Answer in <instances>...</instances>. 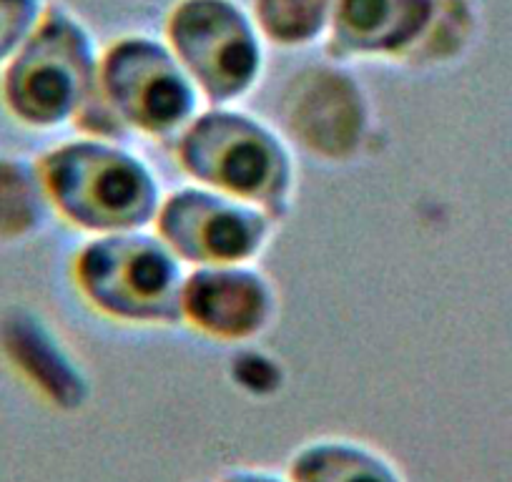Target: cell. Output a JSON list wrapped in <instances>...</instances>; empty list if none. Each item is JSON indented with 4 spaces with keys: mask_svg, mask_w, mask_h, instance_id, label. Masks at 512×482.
I'll return each mask as SVG.
<instances>
[{
    "mask_svg": "<svg viewBox=\"0 0 512 482\" xmlns=\"http://www.w3.org/2000/svg\"><path fill=\"white\" fill-rule=\"evenodd\" d=\"M78 292L121 322H181V259L159 236L139 231L98 234L73 259Z\"/></svg>",
    "mask_w": 512,
    "mask_h": 482,
    "instance_id": "cell-4",
    "label": "cell"
},
{
    "mask_svg": "<svg viewBox=\"0 0 512 482\" xmlns=\"http://www.w3.org/2000/svg\"><path fill=\"white\" fill-rule=\"evenodd\" d=\"M51 204L38 164L0 151V244H18L43 229Z\"/></svg>",
    "mask_w": 512,
    "mask_h": 482,
    "instance_id": "cell-11",
    "label": "cell"
},
{
    "mask_svg": "<svg viewBox=\"0 0 512 482\" xmlns=\"http://www.w3.org/2000/svg\"><path fill=\"white\" fill-rule=\"evenodd\" d=\"M282 121L299 146L329 161L357 154L369 126L362 88L334 68H312L289 83Z\"/></svg>",
    "mask_w": 512,
    "mask_h": 482,
    "instance_id": "cell-8",
    "label": "cell"
},
{
    "mask_svg": "<svg viewBox=\"0 0 512 482\" xmlns=\"http://www.w3.org/2000/svg\"><path fill=\"white\" fill-rule=\"evenodd\" d=\"M337 0H254V23L272 43L307 46L332 23Z\"/></svg>",
    "mask_w": 512,
    "mask_h": 482,
    "instance_id": "cell-13",
    "label": "cell"
},
{
    "mask_svg": "<svg viewBox=\"0 0 512 482\" xmlns=\"http://www.w3.org/2000/svg\"><path fill=\"white\" fill-rule=\"evenodd\" d=\"M435 0H337L329 41L337 58H405L425 33Z\"/></svg>",
    "mask_w": 512,
    "mask_h": 482,
    "instance_id": "cell-10",
    "label": "cell"
},
{
    "mask_svg": "<svg viewBox=\"0 0 512 482\" xmlns=\"http://www.w3.org/2000/svg\"><path fill=\"white\" fill-rule=\"evenodd\" d=\"M38 164L53 214L96 234L139 231L159 214V184L144 159L118 141H63Z\"/></svg>",
    "mask_w": 512,
    "mask_h": 482,
    "instance_id": "cell-1",
    "label": "cell"
},
{
    "mask_svg": "<svg viewBox=\"0 0 512 482\" xmlns=\"http://www.w3.org/2000/svg\"><path fill=\"white\" fill-rule=\"evenodd\" d=\"M169 48L214 103L236 101L262 76L259 28L231 0H181L169 18Z\"/></svg>",
    "mask_w": 512,
    "mask_h": 482,
    "instance_id": "cell-5",
    "label": "cell"
},
{
    "mask_svg": "<svg viewBox=\"0 0 512 482\" xmlns=\"http://www.w3.org/2000/svg\"><path fill=\"white\" fill-rule=\"evenodd\" d=\"M272 221L259 206L206 186L176 191L156 214L159 239L181 262L196 267L249 264L269 244Z\"/></svg>",
    "mask_w": 512,
    "mask_h": 482,
    "instance_id": "cell-7",
    "label": "cell"
},
{
    "mask_svg": "<svg viewBox=\"0 0 512 482\" xmlns=\"http://www.w3.org/2000/svg\"><path fill=\"white\" fill-rule=\"evenodd\" d=\"M294 482H400L377 452L344 440H322L304 447L292 462Z\"/></svg>",
    "mask_w": 512,
    "mask_h": 482,
    "instance_id": "cell-12",
    "label": "cell"
},
{
    "mask_svg": "<svg viewBox=\"0 0 512 482\" xmlns=\"http://www.w3.org/2000/svg\"><path fill=\"white\" fill-rule=\"evenodd\" d=\"M179 161L196 184L277 219L294 189V161L277 129L239 111L201 113L184 129Z\"/></svg>",
    "mask_w": 512,
    "mask_h": 482,
    "instance_id": "cell-2",
    "label": "cell"
},
{
    "mask_svg": "<svg viewBox=\"0 0 512 482\" xmlns=\"http://www.w3.org/2000/svg\"><path fill=\"white\" fill-rule=\"evenodd\" d=\"M96 76L86 28L61 6H48L33 36L0 71V106L23 129H58L73 121Z\"/></svg>",
    "mask_w": 512,
    "mask_h": 482,
    "instance_id": "cell-3",
    "label": "cell"
},
{
    "mask_svg": "<svg viewBox=\"0 0 512 482\" xmlns=\"http://www.w3.org/2000/svg\"><path fill=\"white\" fill-rule=\"evenodd\" d=\"M274 314L277 292L249 264L199 267L181 289V319L221 342H244L262 334Z\"/></svg>",
    "mask_w": 512,
    "mask_h": 482,
    "instance_id": "cell-9",
    "label": "cell"
},
{
    "mask_svg": "<svg viewBox=\"0 0 512 482\" xmlns=\"http://www.w3.org/2000/svg\"><path fill=\"white\" fill-rule=\"evenodd\" d=\"M226 482H284L279 477L267 475V472H254V470H239V472H231L226 477Z\"/></svg>",
    "mask_w": 512,
    "mask_h": 482,
    "instance_id": "cell-15",
    "label": "cell"
},
{
    "mask_svg": "<svg viewBox=\"0 0 512 482\" xmlns=\"http://www.w3.org/2000/svg\"><path fill=\"white\" fill-rule=\"evenodd\" d=\"M96 83L123 126L136 134L166 136L186 129L201 98L174 51L139 36L108 48Z\"/></svg>",
    "mask_w": 512,
    "mask_h": 482,
    "instance_id": "cell-6",
    "label": "cell"
},
{
    "mask_svg": "<svg viewBox=\"0 0 512 482\" xmlns=\"http://www.w3.org/2000/svg\"><path fill=\"white\" fill-rule=\"evenodd\" d=\"M46 8V0H0V71L33 36Z\"/></svg>",
    "mask_w": 512,
    "mask_h": 482,
    "instance_id": "cell-14",
    "label": "cell"
}]
</instances>
